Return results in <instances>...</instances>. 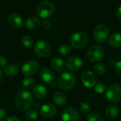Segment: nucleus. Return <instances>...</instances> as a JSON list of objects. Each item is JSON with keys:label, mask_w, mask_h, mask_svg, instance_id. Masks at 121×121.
I'll return each mask as SVG.
<instances>
[{"label": "nucleus", "mask_w": 121, "mask_h": 121, "mask_svg": "<svg viewBox=\"0 0 121 121\" xmlns=\"http://www.w3.org/2000/svg\"><path fill=\"white\" fill-rule=\"evenodd\" d=\"M104 55V48L99 45H93L87 51V58L91 62L100 61Z\"/></svg>", "instance_id": "6e6552de"}, {"label": "nucleus", "mask_w": 121, "mask_h": 121, "mask_svg": "<svg viewBox=\"0 0 121 121\" xmlns=\"http://www.w3.org/2000/svg\"><path fill=\"white\" fill-rule=\"evenodd\" d=\"M105 113L108 118L113 119L118 116L119 113V108L116 104H111L107 106Z\"/></svg>", "instance_id": "6ab92c4d"}, {"label": "nucleus", "mask_w": 121, "mask_h": 121, "mask_svg": "<svg viewBox=\"0 0 121 121\" xmlns=\"http://www.w3.org/2000/svg\"><path fill=\"white\" fill-rule=\"evenodd\" d=\"M48 94V90L43 85H37L32 90V95L38 99H44Z\"/></svg>", "instance_id": "dca6fc26"}, {"label": "nucleus", "mask_w": 121, "mask_h": 121, "mask_svg": "<svg viewBox=\"0 0 121 121\" xmlns=\"http://www.w3.org/2000/svg\"><path fill=\"white\" fill-rule=\"evenodd\" d=\"M21 121L20 119L16 116H10V117H8L6 121Z\"/></svg>", "instance_id": "f704fd0d"}, {"label": "nucleus", "mask_w": 121, "mask_h": 121, "mask_svg": "<svg viewBox=\"0 0 121 121\" xmlns=\"http://www.w3.org/2000/svg\"><path fill=\"white\" fill-rule=\"evenodd\" d=\"M67 67L72 72L79 71L83 66L82 60L77 56H72L68 58L66 62Z\"/></svg>", "instance_id": "f8f14e48"}, {"label": "nucleus", "mask_w": 121, "mask_h": 121, "mask_svg": "<svg viewBox=\"0 0 121 121\" xmlns=\"http://www.w3.org/2000/svg\"><path fill=\"white\" fill-rule=\"evenodd\" d=\"M40 77L46 84L52 83L55 79V76L52 71L48 67H44L40 70Z\"/></svg>", "instance_id": "4468645a"}, {"label": "nucleus", "mask_w": 121, "mask_h": 121, "mask_svg": "<svg viewBox=\"0 0 121 121\" xmlns=\"http://www.w3.org/2000/svg\"><path fill=\"white\" fill-rule=\"evenodd\" d=\"M79 109L82 112L84 113H89L91 111V107L90 106V104L87 102H82L79 105Z\"/></svg>", "instance_id": "c85d7f7f"}, {"label": "nucleus", "mask_w": 121, "mask_h": 121, "mask_svg": "<svg viewBox=\"0 0 121 121\" xmlns=\"http://www.w3.org/2000/svg\"><path fill=\"white\" fill-rule=\"evenodd\" d=\"M76 84V77L74 74L65 72H63L59 77L58 85L60 88L65 91L72 89Z\"/></svg>", "instance_id": "f03ea898"}, {"label": "nucleus", "mask_w": 121, "mask_h": 121, "mask_svg": "<svg viewBox=\"0 0 121 121\" xmlns=\"http://www.w3.org/2000/svg\"><path fill=\"white\" fill-rule=\"evenodd\" d=\"M35 84V79L32 77H26L22 81V86L25 89L32 88Z\"/></svg>", "instance_id": "393cba45"}, {"label": "nucleus", "mask_w": 121, "mask_h": 121, "mask_svg": "<svg viewBox=\"0 0 121 121\" xmlns=\"http://www.w3.org/2000/svg\"><path fill=\"white\" fill-rule=\"evenodd\" d=\"M56 112L55 106L50 104H44L40 108V113L44 118H52L55 115Z\"/></svg>", "instance_id": "ddd939ff"}, {"label": "nucleus", "mask_w": 121, "mask_h": 121, "mask_svg": "<svg viewBox=\"0 0 121 121\" xmlns=\"http://www.w3.org/2000/svg\"><path fill=\"white\" fill-rule=\"evenodd\" d=\"M81 79L84 86L87 89H91L94 87L97 82L96 76L91 71L84 72L81 76Z\"/></svg>", "instance_id": "9d476101"}, {"label": "nucleus", "mask_w": 121, "mask_h": 121, "mask_svg": "<svg viewBox=\"0 0 121 121\" xmlns=\"http://www.w3.org/2000/svg\"><path fill=\"white\" fill-rule=\"evenodd\" d=\"M55 11V6L50 1H42L36 8L37 15L41 18H47L52 15Z\"/></svg>", "instance_id": "20e7f679"}, {"label": "nucleus", "mask_w": 121, "mask_h": 121, "mask_svg": "<svg viewBox=\"0 0 121 121\" xmlns=\"http://www.w3.org/2000/svg\"><path fill=\"white\" fill-rule=\"evenodd\" d=\"M22 45L26 48H30L33 45V39L29 35H25L21 39Z\"/></svg>", "instance_id": "a878e982"}, {"label": "nucleus", "mask_w": 121, "mask_h": 121, "mask_svg": "<svg viewBox=\"0 0 121 121\" xmlns=\"http://www.w3.org/2000/svg\"><path fill=\"white\" fill-rule=\"evenodd\" d=\"M40 19L35 16H30L29 17L26 22V26L28 30H34L38 28L40 26Z\"/></svg>", "instance_id": "412c9836"}, {"label": "nucleus", "mask_w": 121, "mask_h": 121, "mask_svg": "<svg viewBox=\"0 0 121 121\" xmlns=\"http://www.w3.org/2000/svg\"><path fill=\"white\" fill-rule=\"evenodd\" d=\"M62 121H78L79 119V111L72 107L65 108L62 113Z\"/></svg>", "instance_id": "9b49d317"}, {"label": "nucleus", "mask_w": 121, "mask_h": 121, "mask_svg": "<svg viewBox=\"0 0 121 121\" xmlns=\"http://www.w3.org/2000/svg\"><path fill=\"white\" fill-rule=\"evenodd\" d=\"M86 121H104V119L99 113H91L86 117Z\"/></svg>", "instance_id": "cd10ccee"}, {"label": "nucleus", "mask_w": 121, "mask_h": 121, "mask_svg": "<svg viewBox=\"0 0 121 121\" xmlns=\"http://www.w3.org/2000/svg\"><path fill=\"white\" fill-rule=\"evenodd\" d=\"M116 16H117V18H118V19H120L121 20V6L117 9V11H116Z\"/></svg>", "instance_id": "c9c22d12"}, {"label": "nucleus", "mask_w": 121, "mask_h": 121, "mask_svg": "<svg viewBox=\"0 0 121 121\" xmlns=\"http://www.w3.org/2000/svg\"><path fill=\"white\" fill-rule=\"evenodd\" d=\"M33 95L26 90H22L18 92L15 97L14 104L17 109L21 111L28 110L33 104Z\"/></svg>", "instance_id": "f257e3e1"}, {"label": "nucleus", "mask_w": 121, "mask_h": 121, "mask_svg": "<svg viewBox=\"0 0 121 121\" xmlns=\"http://www.w3.org/2000/svg\"><path fill=\"white\" fill-rule=\"evenodd\" d=\"M109 34V29L108 28L104 25V24H99L97 26L95 27L94 31H93V36L94 40L100 43H104Z\"/></svg>", "instance_id": "423d86ee"}, {"label": "nucleus", "mask_w": 121, "mask_h": 121, "mask_svg": "<svg viewBox=\"0 0 121 121\" xmlns=\"http://www.w3.org/2000/svg\"><path fill=\"white\" fill-rule=\"evenodd\" d=\"M42 27L45 30H50L52 27V21L49 19H45L42 22Z\"/></svg>", "instance_id": "7c9ffc66"}, {"label": "nucleus", "mask_w": 121, "mask_h": 121, "mask_svg": "<svg viewBox=\"0 0 121 121\" xmlns=\"http://www.w3.org/2000/svg\"><path fill=\"white\" fill-rule=\"evenodd\" d=\"M6 118V112L4 109L0 108V121H4Z\"/></svg>", "instance_id": "72a5a7b5"}, {"label": "nucleus", "mask_w": 121, "mask_h": 121, "mask_svg": "<svg viewBox=\"0 0 121 121\" xmlns=\"http://www.w3.org/2000/svg\"><path fill=\"white\" fill-rule=\"evenodd\" d=\"M2 81H3V72L1 69H0V84L2 82Z\"/></svg>", "instance_id": "e433bc0d"}, {"label": "nucleus", "mask_w": 121, "mask_h": 121, "mask_svg": "<svg viewBox=\"0 0 121 121\" xmlns=\"http://www.w3.org/2000/svg\"><path fill=\"white\" fill-rule=\"evenodd\" d=\"M38 113L34 109L28 110L26 113V118L28 121H35L38 118Z\"/></svg>", "instance_id": "b1692460"}, {"label": "nucleus", "mask_w": 121, "mask_h": 121, "mask_svg": "<svg viewBox=\"0 0 121 121\" xmlns=\"http://www.w3.org/2000/svg\"><path fill=\"white\" fill-rule=\"evenodd\" d=\"M52 68L56 72H62L65 68V64L62 59L60 57H54L50 62Z\"/></svg>", "instance_id": "f3484780"}, {"label": "nucleus", "mask_w": 121, "mask_h": 121, "mask_svg": "<svg viewBox=\"0 0 121 121\" xmlns=\"http://www.w3.org/2000/svg\"><path fill=\"white\" fill-rule=\"evenodd\" d=\"M39 69V64L34 60L26 62L21 67V72L26 76H32L38 72Z\"/></svg>", "instance_id": "1a4fd4ad"}, {"label": "nucleus", "mask_w": 121, "mask_h": 121, "mask_svg": "<svg viewBox=\"0 0 121 121\" xmlns=\"http://www.w3.org/2000/svg\"><path fill=\"white\" fill-rule=\"evenodd\" d=\"M114 68H115V70L116 72L121 76V61H118L117 62L115 65H114Z\"/></svg>", "instance_id": "473e14b6"}, {"label": "nucleus", "mask_w": 121, "mask_h": 121, "mask_svg": "<svg viewBox=\"0 0 121 121\" xmlns=\"http://www.w3.org/2000/svg\"><path fill=\"white\" fill-rule=\"evenodd\" d=\"M8 21L9 24L15 28H18L23 25V19L21 16L17 13H10L8 17Z\"/></svg>", "instance_id": "2eb2a0df"}, {"label": "nucleus", "mask_w": 121, "mask_h": 121, "mask_svg": "<svg viewBox=\"0 0 121 121\" xmlns=\"http://www.w3.org/2000/svg\"><path fill=\"white\" fill-rule=\"evenodd\" d=\"M7 63V60L4 55H0V69L5 67Z\"/></svg>", "instance_id": "2f4dec72"}, {"label": "nucleus", "mask_w": 121, "mask_h": 121, "mask_svg": "<svg viewBox=\"0 0 121 121\" xmlns=\"http://www.w3.org/2000/svg\"><path fill=\"white\" fill-rule=\"evenodd\" d=\"M106 99L111 102H118L121 99V88L118 84H113L108 86L106 93Z\"/></svg>", "instance_id": "0eeeda50"}, {"label": "nucleus", "mask_w": 121, "mask_h": 121, "mask_svg": "<svg viewBox=\"0 0 121 121\" xmlns=\"http://www.w3.org/2000/svg\"><path fill=\"white\" fill-rule=\"evenodd\" d=\"M95 91L98 94H103L105 90H106V85L103 83H99L96 85L95 88Z\"/></svg>", "instance_id": "c756f323"}, {"label": "nucleus", "mask_w": 121, "mask_h": 121, "mask_svg": "<svg viewBox=\"0 0 121 121\" xmlns=\"http://www.w3.org/2000/svg\"><path fill=\"white\" fill-rule=\"evenodd\" d=\"M33 49L35 54L38 57L42 58L48 57L51 50L49 43L44 39H40L36 40L34 43Z\"/></svg>", "instance_id": "7ed1b4c3"}, {"label": "nucleus", "mask_w": 121, "mask_h": 121, "mask_svg": "<svg viewBox=\"0 0 121 121\" xmlns=\"http://www.w3.org/2000/svg\"><path fill=\"white\" fill-rule=\"evenodd\" d=\"M108 44L111 47L117 48L121 46V34L120 33H113L108 38Z\"/></svg>", "instance_id": "aec40b11"}, {"label": "nucleus", "mask_w": 121, "mask_h": 121, "mask_svg": "<svg viewBox=\"0 0 121 121\" xmlns=\"http://www.w3.org/2000/svg\"><path fill=\"white\" fill-rule=\"evenodd\" d=\"M94 70L96 74H98L99 75H102L106 72V67L104 64L97 63L94 66Z\"/></svg>", "instance_id": "bb28decb"}, {"label": "nucleus", "mask_w": 121, "mask_h": 121, "mask_svg": "<svg viewBox=\"0 0 121 121\" xmlns=\"http://www.w3.org/2000/svg\"><path fill=\"white\" fill-rule=\"evenodd\" d=\"M89 41V37L84 32H76L74 33L71 38L70 43L72 46L75 49H81L86 45Z\"/></svg>", "instance_id": "39448f33"}, {"label": "nucleus", "mask_w": 121, "mask_h": 121, "mask_svg": "<svg viewBox=\"0 0 121 121\" xmlns=\"http://www.w3.org/2000/svg\"><path fill=\"white\" fill-rule=\"evenodd\" d=\"M4 74L8 77H14L18 72V67L14 64H9L4 68Z\"/></svg>", "instance_id": "4be33fe9"}, {"label": "nucleus", "mask_w": 121, "mask_h": 121, "mask_svg": "<svg viewBox=\"0 0 121 121\" xmlns=\"http://www.w3.org/2000/svg\"><path fill=\"white\" fill-rule=\"evenodd\" d=\"M71 51H72L71 47L67 44H62L58 48L59 53L63 56H66L69 55L71 52Z\"/></svg>", "instance_id": "5701e85b"}, {"label": "nucleus", "mask_w": 121, "mask_h": 121, "mask_svg": "<svg viewBox=\"0 0 121 121\" xmlns=\"http://www.w3.org/2000/svg\"><path fill=\"white\" fill-rule=\"evenodd\" d=\"M54 104L57 106H63L67 102V96L65 94L60 91H57L54 94L52 97Z\"/></svg>", "instance_id": "a211bd4d"}]
</instances>
